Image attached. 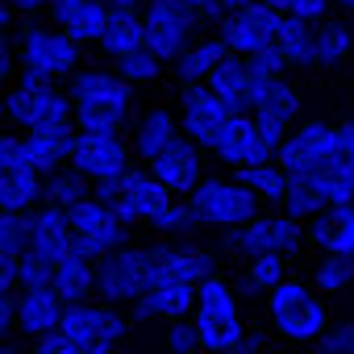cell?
Instances as JSON below:
<instances>
[{
    "label": "cell",
    "instance_id": "6da1fadb",
    "mask_svg": "<svg viewBox=\"0 0 354 354\" xmlns=\"http://www.w3.org/2000/svg\"><path fill=\"white\" fill-rule=\"evenodd\" d=\"M67 92H71L75 129L121 133L125 121L133 117V88L109 67H80L67 80Z\"/></svg>",
    "mask_w": 354,
    "mask_h": 354
},
{
    "label": "cell",
    "instance_id": "7a4b0ae2",
    "mask_svg": "<svg viewBox=\"0 0 354 354\" xmlns=\"http://www.w3.org/2000/svg\"><path fill=\"white\" fill-rule=\"evenodd\" d=\"M267 325L275 337H283L288 346H313L317 337L329 333L333 317H329V300L308 283V279H283L275 292H267Z\"/></svg>",
    "mask_w": 354,
    "mask_h": 354
},
{
    "label": "cell",
    "instance_id": "3957f363",
    "mask_svg": "<svg viewBox=\"0 0 354 354\" xmlns=\"http://www.w3.org/2000/svg\"><path fill=\"white\" fill-rule=\"evenodd\" d=\"M9 125L17 133H63V129H75L71 92L63 84L34 80V75L21 71L9 84Z\"/></svg>",
    "mask_w": 354,
    "mask_h": 354
},
{
    "label": "cell",
    "instance_id": "277c9868",
    "mask_svg": "<svg viewBox=\"0 0 354 354\" xmlns=\"http://www.w3.org/2000/svg\"><path fill=\"white\" fill-rule=\"evenodd\" d=\"M192 325L201 333V350L205 354H234V346L246 337V321H242V304L234 283L213 271L201 288H196V308H192Z\"/></svg>",
    "mask_w": 354,
    "mask_h": 354
},
{
    "label": "cell",
    "instance_id": "5b68a950",
    "mask_svg": "<svg viewBox=\"0 0 354 354\" xmlns=\"http://www.w3.org/2000/svg\"><path fill=\"white\" fill-rule=\"evenodd\" d=\"M201 230H217V234H230L238 225H246L250 217L263 213L259 196L238 180V175H205V180L196 184V192L188 196Z\"/></svg>",
    "mask_w": 354,
    "mask_h": 354
},
{
    "label": "cell",
    "instance_id": "8992f818",
    "mask_svg": "<svg viewBox=\"0 0 354 354\" xmlns=\"http://www.w3.org/2000/svg\"><path fill=\"white\" fill-rule=\"evenodd\" d=\"M17 59H21V71L26 75L63 84V80H71L84 67V46L71 34H63L55 21H34V26L21 30Z\"/></svg>",
    "mask_w": 354,
    "mask_h": 354
},
{
    "label": "cell",
    "instance_id": "52a82bcc",
    "mask_svg": "<svg viewBox=\"0 0 354 354\" xmlns=\"http://www.w3.org/2000/svg\"><path fill=\"white\" fill-rule=\"evenodd\" d=\"M129 308H117V304H104L100 296L92 300H80V304H67L63 308V321L59 329L84 350V354H117L129 337Z\"/></svg>",
    "mask_w": 354,
    "mask_h": 354
},
{
    "label": "cell",
    "instance_id": "ba28073f",
    "mask_svg": "<svg viewBox=\"0 0 354 354\" xmlns=\"http://www.w3.org/2000/svg\"><path fill=\"white\" fill-rule=\"evenodd\" d=\"M150 283H154V246L125 242L96 263V296L104 304L129 308L133 300L146 296Z\"/></svg>",
    "mask_w": 354,
    "mask_h": 354
},
{
    "label": "cell",
    "instance_id": "9c48e42d",
    "mask_svg": "<svg viewBox=\"0 0 354 354\" xmlns=\"http://www.w3.org/2000/svg\"><path fill=\"white\" fill-rule=\"evenodd\" d=\"M96 196L113 205V213L133 230V225H150L175 196L158 184V175L142 162V167H129L125 175H117V180L109 184H96Z\"/></svg>",
    "mask_w": 354,
    "mask_h": 354
},
{
    "label": "cell",
    "instance_id": "30bf717a",
    "mask_svg": "<svg viewBox=\"0 0 354 354\" xmlns=\"http://www.w3.org/2000/svg\"><path fill=\"white\" fill-rule=\"evenodd\" d=\"M63 213H67L71 234H75V254H84V259H92V263H100L104 254H113L117 246L129 242V225H125V221L113 213V205L100 201L96 192H92L88 201L63 209Z\"/></svg>",
    "mask_w": 354,
    "mask_h": 354
},
{
    "label": "cell",
    "instance_id": "8fae6325",
    "mask_svg": "<svg viewBox=\"0 0 354 354\" xmlns=\"http://www.w3.org/2000/svg\"><path fill=\"white\" fill-rule=\"evenodd\" d=\"M333 133L337 125L333 121H321V117H304L300 125H292L275 150V162L292 175H317L333 162Z\"/></svg>",
    "mask_w": 354,
    "mask_h": 354
},
{
    "label": "cell",
    "instance_id": "7c38bea8",
    "mask_svg": "<svg viewBox=\"0 0 354 354\" xmlns=\"http://www.w3.org/2000/svg\"><path fill=\"white\" fill-rule=\"evenodd\" d=\"M142 17H146V50H154L167 67L184 55V46L201 30L196 13L184 5V0H146Z\"/></svg>",
    "mask_w": 354,
    "mask_h": 354
},
{
    "label": "cell",
    "instance_id": "4fadbf2b",
    "mask_svg": "<svg viewBox=\"0 0 354 354\" xmlns=\"http://www.w3.org/2000/svg\"><path fill=\"white\" fill-rule=\"evenodd\" d=\"M279 150V142L254 121V113H234L230 125L217 133V142L209 146V154L225 167V171H242V167H254V162H271Z\"/></svg>",
    "mask_w": 354,
    "mask_h": 354
},
{
    "label": "cell",
    "instance_id": "5bb4252c",
    "mask_svg": "<svg viewBox=\"0 0 354 354\" xmlns=\"http://www.w3.org/2000/svg\"><path fill=\"white\" fill-rule=\"evenodd\" d=\"M279 26H283V13L271 5V0H250V5L230 9V13L217 21V34H221V42H225L234 55H254V50H263V46H275Z\"/></svg>",
    "mask_w": 354,
    "mask_h": 354
},
{
    "label": "cell",
    "instance_id": "9a60e30c",
    "mask_svg": "<svg viewBox=\"0 0 354 354\" xmlns=\"http://www.w3.org/2000/svg\"><path fill=\"white\" fill-rule=\"evenodd\" d=\"M71 167L84 171L92 184H109L117 175H125L133 167V146L121 133H92V129H75L71 142Z\"/></svg>",
    "mask_w": 354,
    "mask_h": 354
},
{
    "label": "cell",
    "instance_id": "2e32d148",
    "mask_svg": "<svg viewBox=\"0 0 354 354\" xmlns=\"http://www.w3.org/2000/svg\"><path fill=\"white\" fill-rule=\"evenodd\" d=\"M180 125H184V138H192L196 146H213L217 142V133L230 125V117L234 113H242V109H234L225 96H217L209 84H180Z\"/></svg>",
    "mask_w": 354,
    "mask_h": 354
},
{
    "label": "cell",
    "instance_id": "e0dca14e",
    "mask_svg": "<svg viewBox=\"0 0 354 354\" xmlns=\"http://www.w3.org/2000/svg\"><path fill=\"white\" fill-rule=\"evenodd\" d=\"M246 113H254V121H259L275 142H283V133L304 121V96H300V88H296L288 75L263 80V84L254 88V100H250Z\"/></svg>",
    "mask_w": 354,
    "mask_h": 354
},
{
    "label": "cell",
    "instance_id": "ac0fdd59",
    "mask_svg": "<svg viewBox=\"0 0 354 354\" xmlns=\"http://www.w3.org/2000/svg\"><path fill=\"white\" fill-rule=\"evenodd\" d=\"M205 146H196L192 138H175L158 158H150L146 167L158 175V184L171 192V196H192L196 192V184L205 180Z\"/></svg>",
    "mask_w": 354,
    "mask_h": 354
},
{
    "label": "cell",
    "instance_id": "d6986e66",
    "mask_svg": "<svg viewBox=\"0 0 354 354\" xmlns=\"http://www.w3.org/2000/svg\"><path fill=\"white\" fill-rule=\"evenodd\" d=\"M192 308H196V288H192V283L154 279V283L146 288V296L129 304V317H133V321H162V325H167V321L192 317Z\"/></svg>",
    "mask_w": 354,
    "mask_h": 354
},
{
    "label": "cell",
    "instance_id": "ffe728a7",
    "mask_svg": "<svg viewBox=\"0 0 354 354\" xmlns=\"http://www.w3.org/2000/svg\"><path fill=\"white\" fill-rule=\"evenodd\" d=\"M26 250L42 254L46 263L71 259V254H75V234H71L67 213L55 209V205H38V209L30 213V246H26Z\"/></svg>",
    "mask_w": 354,
    "mask_h": 354
},
{
    "label": "cell",
    "instance_id": "44dd1931",
    "mask_svg": "<svg viewBox=\"0 0 354 354\" xmlns=\"http://www.w3.org/2000/svg\"><path fill=\"white\" fill-rule=\"evenodd\" d=\"M46 13L80 46H96L104 34V21H109V0H50Z\"/></svg>",
    "mask_w": 354,
    "mask_h": 354
},
{
    "label": "cell",
    "instance_id": "7402d4cb",
    "mask_svg": "<svg viewBox=\"0 0 354 354\" xmlns=\"http://www.w3.org/2000/svg\"><path fill=\"white\" fill-rule=\"evenodd\" d=\"M63 300L50 283L42 288H17V333L21 337H42V333H55L59 321H63Z\"/></svg>",
    "mask_w": 354,
    "mask_h": 354
},
{
    "label": "cell",
    "instance_id": "603a6c76",
    "mask_svg": "<svg viewBox=\"0 0 354 354\" xmlns=\"http://www.w3.org/2000/svg\"><path fill=\"white\" fill-rule=\"evenodd\" d=\"M42 192H46V175H38L21 158H13V162L0 167V213H21V217H30L42 205Z\"/></svg>",
    "mask_w": 354,
    "mask_h": 354
},
{
    "label": "cell",
    "instance_id": "cb8c5ba5",
    "mask_svg": "<svg viewBox=\"0 0 354 354\" xmlns=\"http://www.w3.org/2000/svg\"><path fill=\"white\" fill-rule=\"evenodd\" d=\"M304 225H308V246L354 259V205H329Z\"/></svg>",
    "mask_w": 354,
    "mask_h": 354
},
{
    "label": "cell",
    "instance_id": "d4e9b609",
    "mask_svg": "<svg viewBox=\"0 0 354 354\" xmlns=\"http://www.w3.org/2000/svg\"><path fill=\"white\" fill-rule=\"evenodd\" d=\"M175 138H184L180 113H175V109H146V113L138 117V125H133L129 146H133V154H138L142 162H150V158H158Z\"/></svg>",
    "mask_w": 354,
    "mask_h": 354
},
{
    "label": "cell",
    "instance_id": "484cf974",
    "mask_svg": "<svg viewBox=\"0 0 354 354\" xmlns=\"http://www.w3.org/2000/svg\"><path fill=\"white\" fill-rule=\"evenodd\" d=\"M96 46L113 63L125 59V55H133V50H142L146 46V17H142V9H117V5H109V21H104V34H100Z\"/></svg>",
    "mask_w": 354,
    "mask_h": 354
},
{
    "label": "cell",
    "instance_id": "4316f807",
    "mask_svg": "<svg viewBox=\"0 0 354 354\" xmlns=\"http://www.w3.org/2000/svg\"><path fill=\"white\" fill-rule=\"evenodd\" d=\"M71 142H75V129H63V133H21L17 158L26 167H34L38 175H50V171L71 162Z\"/></svg>",
    "mask_w": 354,
    "mask_h": 354
},
{
    "label": "cell",
    "instance_id": "83f0119b",
    "mask_svg": "<svg viewBox=\"0 0 354 354\" xmlns=\"http://www.w3.org/2000/svg\"><path fill=\"white\" fill-rule=\"evenodd\" d=\"M230 55V46L221 42V34L213 30L209 38H192L188 46H184V55L171 63V71H175V80L180 84H205L213 71H217V63Z\"/></svg>",
    "mask_w": 354,
    "mask_h": 354
},
{
    "label": "cell",
    "instance_id": "f1b7e54d",
    "mask_svg": "<svg viewBox=\"0 0 354 354\" xmlns=\"http://www.w3.org/2000/svg\"><path fill=\"white\" fill-rule=\"evenodd\" d=\"M217 96H225L234 109H250V100H254V88H259V80H254V71H250V63H246V55H225L221 63H217V71L205 80Z\"/></svg>",
    "mask_w": 354,
    "mask_h": 354
},
{
    "label": "cell",
    "instance_id": "f546056e",
    "mask_svg": "<svg viewBox=\"0 0 354 354\" xmlns=\"http://www.w3.org/2000/svg\"><path fill=\"white\" fill-rule=\"evenodd\" d=\"M50 288L59 292V300H63V304L92 300V296H96V263H92V259H84V254H71V259L55 263Z\"/></svg>",
    "mask_w": 354,
    "mask_h": 354
},
{
    "label": "cell",
    "instance_id": "4dcf8cb0",
    "mask_svg": "<svg viewBox=\"0 0 354 354\" xmlns=\"http://www.w3.org/2000/svg\"><path fill=\"white\" fill-rule=\"evenodd\" d=\"M238 180L259 196L263 209H283V196H288V171L271 158V162H254V167H242L234 171Z\"/></svg>",
    "mask_w": 354,
    "mask_h": 354
},
{
    "label": "cell",
    "instance_id": "1f68e13d",
    "mask_svg": "<svg viewBox=\"0 0 354 354\" xmlns=\"http://www.w3.org/2000/svg\"><path fill=\"white\" fill-rule=\"evenodd\" d=\"M275 46L283 50V59H288L292 71H308V67H317V26L296 21V17H283Z\"/></svg>",
    "mask_w": 354,
    "mask_h": 354
},
{
    "label": "cell",
    "instance_id": "d6a6232c",
    "mask_svg": "<svg viewBox=\"0 0 354 354\" xmlns=\"http://www.w3.org/2000/svg\"><path fill=\"white\" fill-rule=\"evenodd\" d=\"M221 250H225V254H238L242 263H246V259H254V254H267V250H275V234H271V213L263 209V213H259V217H250L246 225L230 230V234L221 238Z\"/></svg>",
    "mask_w": 354,
    "mask_h": 354
},
{
    "label": "cell",
    "instance_id": "836d02e7",
    "mask_svg": "<svg viewBox=\"0 0 354 354\" xmlns=\"http://www.w3.org/2000/svg\"><path fill=\"white\" fill-rule=\"evenodd\" d=\"M354 59V26L342 17H325L317 26V67H342Z\"/></svg>",
    "mask_w": 354,
    "mask_h": 354
},
{
    "label": "cell",
    "instance_id": "e575fe53",
    "mask_svg": "<svg viewBox=\"0 0 354 354\" xmlns=\"http://www.w3.org/2000/svg\"><path fill=\"white\" fill-rule=\"evenodd\" d=\"M92 192H96V184L88 180L84 171H75V167L67 162V167H59V171H50V175H46V192H42V205H55V209H71V205L88 201Z\"/></svg>",
    "mask_w": 354,
    "mask_h": 354
},
{
    "label": "cell",
    "instance_id": "d590c367",
    "mask_svg": "<svg viewBox=\"0 0 354 354\" xmlns=\"http://www.w3.org/2000/svg\"><path fill=\"white\" fill-rule=\"evenodd\" d=\"M308 283H313L321 296H342V292H350V288H354V259L321 250L317 263H313V271H308Z\"/></svg>",
    "mask_w": 354,
    "mask_h": 354
},
{
    "label": "cell",
    "instance_id": "8d00e7d4",
    "mask_svg": "<svg viewBox=\"0 0 354 354\" xmlns=\"http://www.w3.org/2000/svg\"><path fill=\"white\" fill-rule=\"evenodd\" d=\"M288 263H292V259H283V254H275V250L246 259V263H242V288H246V292H263V296L275 292V288L288 279Z\"/></svg>",
    "mask_w": 354,
    "mask_h": 354
},
{
    "label": "cell",
    "instance_id": "74e56055",
    "mask_svg": "<svg viewBox=\"0 0 354 354\" xmlns=\"http://www.w3.org/2000/svg\"><path fill=\"white\" fill-rule=\"evenodd\" d=\"M150 230L158 234V238H171V242H184V238H192L196 230H201V221H196V213H192V205L184 201V196H175L154 221H150Z\"/></svg>",
    "mask_w": 354,
    "mask_h": 354
},
{
    "label": "cell",
    "instance_id": "f35d334b",
    "mask_svg": "<svg viewBox=\"0 0 354 354\" xmlns=\"http://www.w3.org/2000/svg\"><path fill=\"white\" fill-rule=\"evenodd\" d=\"M321 209H329V205H325L317 180H313V175H292V180H288V196H283V213L308 221V217H317Z\"/></svg>",
    "mask_w": 354,
    "mask_h": 354
},
{
    "label": "cell",
    "instance_id": "ab89813d",
    "mask_svg": "<svg viewBox=\"0 0 354 354\" xmlns=\"http://www.w3.org/2000/svg\"><path fill=\"white\" fill-rule=\"evenodd\" d=\"M162 67H167V63H162V59H158L154 50H146V46L113 63V71H117V75H121V80H125L129 88H146V84H154V80L162 75Z\"/></svg>",
    "mask_w": 354,
    "mask_h": 354
},
{
    "label": "cell",
    "instance_id": "60d3db41",
    "mask_svg": "<svg viewBox=\"0 0 354 354\" xmlns=\"http://www.w3.org/2000/svg\"><path fill=\"white\" fill-rule=\"evenodd\" d=\"M271 234H275V254H283V259H296L308 246V225L283 209L271 213Z\"/></svg>",
    "mask_w": 354,
    "mask_h": 354
},
{
    "label": "cell",
    "instance_id": "b9f144b4",
    "mask_svg": "<svg viewBox=\"0 0 354 354\" xmlns=\"http://www.w3.org/2000/svg\"><path fill=\"white\" fill-rule=\"evenodd\" d=\"M30 246V217L0 213V259H21Z\"/></svg>",
    "mask_w": 354,
    "mask_h": 354
},
{
    "label": "cell",
    "instance_id": "7bdbcfd3",
    "mask_svg": "<svg viewBox=\"0 0 354 354\" xmlns=\"http://www.w3.org/2000/svg\"><path fill=\"white\" fill-rule=\"evenodd\" d=\"M162 350H167V354H201V333H196L192 317L167 321V329H162Z\"/></svg>",
    "mask_w": 354,
    "mask_h": 354
},
{
    "label": "cell",
    "instance_id": "ee69618b",
    "mask_svg": "<svg viewBox=\"0 0 354 354\" xmlns=\"http://www.w3.org/2000/svg\"><path fill=\"white\" fill-rule=\"evenodd\" d=\"M300 354H354V321L329 325V333L317 337L313 346H304Z\"/></svg>",
    "mask_w": 354,
    "mask_h": 354
},
{
    "label": "cell",
    "instance_id": "f6af8a7d",
    "mask_svg": "<svg viewBox=\"0 0 354 354\" xmlns=\"http://www.w3.org/2000/svg\"><path fill=\"white\" fill-rule=\"evenodd\" d=\"M271 5H275L283 17H296V21H308V26H321L325 17H333V5H329V0H271Z\"/></svg>",
    "mask_w": 354,
    "mask_h": 354
},
{
    "label": "cell",
    "instance_id": "bcb514c9",
    "mask_svg": "<svg viewBox=\"0 0 354 354\" xmlns=\"http://www.w3.org/2000/svg\"><path fill=\"white\" fill-rule=\"evenodd\" d=\"M246 63H250V71H254V80H259V84H263V80H279V75H288V71H292L279 46H263V50L246 55Z\"/></svg>",
    "mask_w": 354,
    "mask_h": 354
},
{
    "label": "cell",
    "instance_id": "7dc6e473",
    "mask_svg": "<svg viewBox=\"0 0 354 354\" xmlns=\"http://www.w3.org/2000/svg\"><path fill=\"white\" fill-rule=\"evenodd\" d=\"M17 275H21V288H42V283H50L55 263H46L42 254L26 250V254H21V263H17Z\"/></svg>",
    "mask_w": 354,
    "mask_h": 354
},
{
    "label": "cell",
    "instance_id": "c3c4849f",
    "mask_svg": "<svg viewBox=\"0 0 354 354\" xmlns=\"http://www.w3.org/2000/svg\"><path fill=\"white\" fill-rule=\"evenodd\" d=\"M333 162L354 175V117L337 121V133H333Z\"/></svg>",
    "mask_w": 354,
    "mask_h": 354
},
{
    "label": "cell",
    "instance_id": "681fc988",
    "mask_svg": "<svg viewBox=\"0 0 354 354\" xmlns=\"http://www.w3.org/2000/svg\"><path fill=\"white\" fill-rule=\"evenodd\" d=\"M30 354H84L63 329H55V333H42V337H34V350Z\"/></svg>",
    "mask_w": 354,
    "mask_h": 354
},
{
    "label": "cell",
    "instance_id": "f907efd6",
    "mask_svg": "<svg viewBox=\"0 0 354 354\" xmlns=\"http://www.w3.org/2000/svg\"><path fill=\"white\" fill-rule=\"evenodd\" d=\"M184 5L196 13L201 26H213V30H217V21L225 17V5H221V0H184Z\"/></svg>",
    "mask_w": 354,
    "mask_h": 354
},
{
    "label": "cell",
    "instance_id": "816d5d0a",
    "mask_svg": "<svg viewBox=\"0 0 354 354\" xmlns=\"http://www.w3.org/2000/svg\"><path fill=\"white\" fill-rule=\"evenodd\" d=\"M17 333V292L0 296V337H13Z\"/></svg>",
    "mask_w": 354,
    "mask_h": 354
},
{
    "label": "cell",
    "instance_id": "f5cc1de1",
    "mask_svg": "<svg viewBox=\"0 0 354 354\" xmlns=\"http://www.w3.org/2000/svg\"><path fill=\"white\" fill-rule=\"evenodd\" d=\"M17 75H21V59H17L13 42H5L0 46V84H13Z\"/></svg>",
    "mask_w": 354,
    "mask_h": 354
},
{
    "label": "cell",
    "instance_id": "db71d44e",
    "mask_svg": "<svg viewBox=\"0 0 354 354\" xmlns=\"http://www.w3.org/2000/svg\"><path fill=\"white\" fill-rule=\"evenodd\" d=\"M17 263H21V259H0V296H9V292H17V288H21Z\"/></svg>",
    "mask_w": 354,
    "mask_h": 354
},
{
    "label": "cell",
    "instance_id": "11a10c76",
    "mask_svg": "<svg viewBox=\"0 0 354 354\" xmlns=\"http://www.w3.org/2000/svg\"><path fill=\"white\" fill-rule=\"evenodd\" d=\"M17 142H21V133L13 125H0V167L17 158Z\"/></svg>",
    "mask_w": 354,
    "mask_h": 354
},
{
    "label": "cell",
    "instance_id": "9f6ffc18",
    "mask_svg": "<svg viewBox=\"0 0 354 354\" xmlns=\"http://www.w3.org/2000/svg\"><path fill=\"white\" fill-rule=\"evenodd\" d=\"M263 346H267L263 333H259V329H246V337L234 346V354H263Z\"/></svg>",
    "mask_w": 354,
    "mask_h": 354
},
{
    "label": "cell",
    "instance_id": "6f0895ef",
    "mask_svg": "<svg viewBox=\"0 0 354 354\" xmlns=\"http://www.w3.org/2000/svg\"><path fill=\"white\" fill-rule=\"evenodd\" d=\"M13 5V13H21V17H34V13H46V5L50 0H9Z\"/></svg>",
    "mask_w": 354,
    "mask_h": 354
},
{
    "label": "cell",
    "instance_id": "680465c9",
    "mask_svg": "<svg viewBox=\"0 0 354 354\" xmlns=\"http://www.w3.org/2000/svg\"><path fill=\"white\" fill-rule=\"evenodd\" d=\"M13 5H9V0H0V38H9V30H13Z\"/></svg>",
    "mask_w": 354,
    "mask_h": 354
},
{
    "label": "cell",
    "instance_id": "91938a15",
    "mask_svg": "<svg viewBox=\"0 0 354 354\" xmlns=\"http://www.w3.org/2000/svg\"><path fill=\"white\" fill-rule=\"evenodd\" d=\"M0 125H9V88H0Z\"/></svg>",
    "mask_w": 354,
    "mask_h": 354
},
{
    "label": "cell",
    "instance_id": "94428289",
    "mask_svg": "<svg viewBox=\"0 0 354 354\" xmlns=\"http://www.w3.org/2000/svg\"><path fill=\"white\" fill-rule=\"evenodd\" d=\"M0 354H30V350H21V346H13L9 337H0Z\"/></svg>",
    "mask_w": 354,
    "mask_h": 354
},
{
    "label": "cell",
    "instance_id": "6125c7cd",
    "mask_svg": "<svg viewBox=\"0 0 354 354\" xmlns=\"http://www.w3.org/2000/svg\"><path fill=\"white\" fill-rule=\"evenodd\" d=\"M109 5H117V9H146V0H109Z\"/></svg>",
    "mask_w": 354,
    "mask_h": 354
},
{
    "label": "cell",
    "instance_id": "be15d7a7",
    "mask_svg": "<svg viewBox=\"0 0 354 354\" xmlns=\"http://www.w3.org/2000/svg\"><path fill=\"white\" fill-rule=\"evenodd\" d=\"M333 9H342V13H354V0H329Z\"/></svg>",
    "mask_w": 354,
    "mask_h": 354
},
{
    "label": "cell",
    "instance_id": "e7e4bbea",
    "mask_svg": "<svg viewBox=\"0 0 354 354\" xmlns=\"http://www.w3.org/2000/svg\"><path fill=\"white\" fill-rule=\"evenodd\" d=\"M221 5H225V13H230V9H242V5H250V0H221Z\"/></svg>",
    "mask_w": 354,
    "mask_h": 354
},
{
    "label": "cell",
    "instance_id": "03108f58",
    "mask_svg": "<svg viewBox=\"0 0 354 354\" xmlns=\"http://www.w3.org/2000/svg\"><path fill=\"white\" fill-rule=\"evenodd\" d=\"M350 96H354V75H350Z\"/></svg>",
    "mask_w": 354,
    "mask_h": 354
},
{
    "label": "cell",
    "instance_id": "003e7915",
    "mask_svg": "<svg viewBox=\"0 0 354 354\" xmlns=\"http://www.w3.org/2000/svg\"><path fill=\"white\" fill-rule=\"evenodd\" d=\"M117 354H133V350H117Z\"/></svg>",
    "mask_w": 354,
    "mask_h": 354
}]
</instances>
